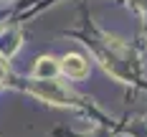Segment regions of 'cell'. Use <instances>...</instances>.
Segmentation results:
<instances>
[{"label":"cell","instance_id":"6da1fadb","mask_svg":"<svg viewBox=\"0 0 147 137\" xmlns=\"http://www.w3.org/2000/svg\"><path fill=\"white\" fill-rule=\"evenodd\" d=\"M61 71L66 76H71V79H84L89 74V63L84 56H79V53H66L63 59L59 61Z\"/></svg>","mask_w":147,"mask_h":137},{"label":"cell","instance_id":"7a4b0ae2","mask_svg":"<svg viewBox=\"0 0 147 137\" xmlns=\"http://www.w3.org/2000/svg\"><path fill=\"white\" fill-rule=\"evenodd\" d=\"M18 46H20V30L18 28H3L0 30V56L3 59H10Z\"/></svg>","mask_w":147,"mask_h":137},{"label":"cell","instance_id":"3957f363","mask_svg":"<svg viewBox=\"0 0 147 137\" xmlns=\"http://www.w3.org/2000/svg\"><path fill=\"white\" fill-rule=\"evenodd\" d=\"M36 94H41L43 99L53 102V104H69V102H71V97H69L66 91L61 89V86L56 84V81H53V79H48V86H46V89L36 86Z\"/></svg>","mask_w":147,"mask_h":137},{"label":"cell","instance_id":"277c9868","mask_svg":"<svg viewBox=\"0 0 147 137\" xmlns=\"http://www.w3.org/2000/svg\"><path fill=\"white\" fill-rule=\"evenodd\" d=\"M61 71L59 61H53L51 56H43V59L36 61V69H33V79H53V74Z\"/></svg>","mask_w":147,"mask_h":137},{"label":"cell","instance_id":"5b68a950","mask_svg":"<svg viewBox=\"0 0 147 137\" xmlns=\"http://www.w3.org/2000/svg\"><path fill=\"white\" fill-rule=\"evenodd\" d=\"M0 79H3V69H0Z\"/></svg>","mask_w":147,"mask_h":137}]
</instances>
